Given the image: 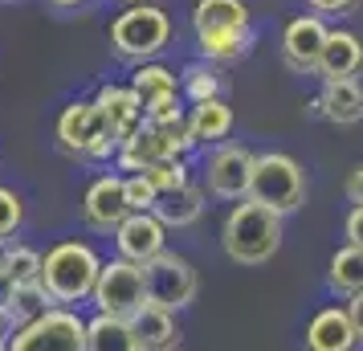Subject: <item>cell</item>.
Returning a JSON list of instances; mask_svg holds the SVG:
<instances>
[{
    "label": "cell",
    "mask_w": 363,
    "mask_h": 351,
    "mask_svg": "<svg viewBox=\"0 0 363 351\" xmlns=\"http://www.w3.org/2000/svg\"><path fill=\"white\" fill-rule=\"evenodd\" d=\"M192 29H196L200 57L213 62V66L241 62L249 53V41H253L245 0H196V9H192Z\"/></svg>",
    "instance_id": "obj_1"
},
{
    "label": "cell",
    "mask_w": 363,
    "mask_h": 351,
    "mask_svg": "<svg viewBox=\"0 0 363 351\" xmlns=\"http://www.w3.org/2000/svg\"><path fill=\"white\" fill-rule=\"evenodd\" d=\"M220 245L237 266H265L281 245V213L241 196L225 217Z\"/></svg>",
    "instance_id": "obj_2"
},
{
    "label": "cell",
    "mask_w": 363,
    "mask_h": 351,
    "mask_svg": "<svg viewBox=\"0 0 363 351\" xmlns=\"http://www.w3.org/2000/svg\"><path fill=\"white\" fill-rule=\"evenodd\" d=\"M102 257L86 241H57L45 257H41V286L53 294V302H86L94 294Z\"/></svg>",
    "instance_id": "obj_3"
},
{
    "label": "cell",
    "mask_w": 363,
    "mask_h": 351,
    "mask_svg": "<svg viewBox=\"0 0 363 351\" xmlns=\"http://www.w3.org/2000/svg\"><path fill=\"white\" fill-rule=\"evenodd\" d=\"M249 201L274 208L281 217H290L302 208L306 201V172L294 155L286 151H265V155H253V172H249Z\"/></svg>",
    "instance_id": "obj_4"
},
{
    "label": "cell",
    "mask_w": 363,
    "mask_h": 351,
    "mask_svg": "<svg viewBox=\"0 0 363 351\" xmlns=\"http://www.w3.org/2000/svg\"><path fill=\"white\" fill-rule=\"evenodd\" d=\"M167 41H172V21L164 9H151L147 0L118 13L111 25V50L118 62H135V66L151 62L155 53H164Z\"/></svg>",
    "instance_id": "obj_5"
},
{
    "label": "cell",
    "mask_w": 363,
    "mask_h": 351,
    "mask_svg": "<svg viewBox=\"0 0 363 351\" xmlns=\"http://www.w3.org/2000/svg\"><path fill=\"white\" fill-rule=\"evenodd\" d=\"M57 147L74 155V160H106V155H115L118 151V139L111 131V123L106 115L99 111V102H69L66 111L57 115Z\"/></svg>",
    "instance_id": "obj_6"
},
{
    "label": "cell",
    "mask_w": 363,
    "mask_h": 351,
    "mask_svg": "<svg viewBox=\"0 0 363 351\" xmlns=\"http://www.w3.org/2000/svg\"><path fill=\"white\" fill-rule=\"evenodd\" d=\"M13 351H86V323L62 302L9 335Z\"/></svg>",
    "instance_id": "obj_7"
},
{
    "label": "cell",
    "mask_w": 363,
    "mask_h": 351,
    "mask_svg": "<svg viewBox=\"0 0 363 351\" xmlns=\"http://www.w3.org/2000/svg\"><path fill=\"white\" fill-rule=\"evenodd\" d=\"M143 286H147V302H160L167 311H184L196 299L200 278L196 266L172 250H160L151 262H143Z\"/></svg>",
    "instance_id": "obj_8"
},
{
    "label": "cell",
    "mask_w": 363,
    "mask_h": 351,
    "mask_svg": "<svg viewBox=\"0 0 363 351\" xmlns=\"http://www.w3.org/2000/svg\"><path fill=\"white\" fill-rule=\"evenodd\" d=\"M94 306L106 315H135L143 302H147V286H143V266L115 257V262H102L99 282H94Z\"/></svg>",
    "instance_id": "obj_9"
},
{
    "label": "cell",
    "mask_w": 363,
    "mask_h": 351,
    "mask_svg": "<svg viewBox=\"0 0 363 351\" xmlns=\"http://www.w3.org/2000/svg\"><path fill=\"white\" fill-rule=\"evenodd\" d=\"M249 172H253V151L245 143H220L208 160L204 188L216 201H241L249 188Z\"/></svg>",
    "instance_id": "obj_10"
},
{
    "label": "cell",
    "mask_w": 363,
    "mask_h": 351,
    "mask_svg": "<svg viewBox=\"0 0 363 351\" xmlns=\"http://www.w3.org/2000/svg\"><path fill=\"white\" fill-rule=\"evenodd\" d=\"M131 90L139 94V102H143V118H172L180 115V78L172 74L167 66H155V62H139V69H135L131 78Z\"/></svg>",
    "instance_id": "obj_11"
},
{
    "label": "cell",
    "mask_w": 363,
    "mask_h": 351,
    "mask_svg": "<svg viewBox=\"0 0 363 351\" xmlns=\"http://www.w3.org/2000/svg\"><path fill=\"white\" fill-rule=\"evenodd\" d=\"M323 41H327V21L318 13H306V17H294L281 33V62L294 74H314L318 69V53H323Z\"/></svg>",
    "instance_id": "obj_12"
},
{
    "label": "cell",
    "mask_w": 363,
    "mask_h": 351,
    "mask_svg": "<svg viewBox=\"0 0 363 351\" xmlns=\"http://www.w3.org/2000/svg\"><path fill=\"white\" fill-rule=\"evenodd\" d=\"M167 225L151 208H139V213H127L123 225L115 229V245H118V257H127V262H151L160 250H167Z\"/></svg>",
    "instance_id": "obj_13"
},
{
    "label": "cell",
    "mask_w": 363,
    "mask_h": 351,
    "mask_svg": "<svg viewBox=\"0 0 363 351\" xmlns=\"http://www.w3.org/2000/svg\"><path fill=\"white\" fill-rule=\"evenodd\" d=\"M131 213L127 204V188H123V176H99L94 184L86 188L82 201V221L94 229V233H115L123 217Z\"/></svg>",
    "instance_id": "obj_14"
},
{
    "label": "cell",
    "mask_w": 363,
    "mask_h": 351,
    "mask_svg": "<svg viewBox=\"0 0 363 351\" xmlns=\"http://www.w3.org/2000/svg\"><path fill=\"white\" fill-rule=\"evenodd\" d=\"M167 155H184V147L164 131V127H155V123H147V118H143V127L127 135V139L118 143V151H115L118 167H127V172H143V167L160 164V160H167Z\"/></svg>",
    "instance_id": "obj_15"
},
{
    "label": "cell",
    "mask_w": 363,
    "mask_h": 351,
    "mask_svg": "<svg viewBox=\"0 0 363 351\" xmlns=\"http://www.w3.org/2000/svg\"><path fill=\"white\" fill-rule=\"evenodd\" d=\"M314 115H323L335 127H355V123H363L359 78H323V90L314 99Z\"/></svg>",
    "instance_id": "obj_16"
},
{
    "label": "cell",
    "mask_w": 363,
    "mask_h": 351,
    "mask_svg": "<svg viewBox=\"0 0 363 351\" xmlns=\"http://www.w3.org/2000/svg\"><path fill=\"white\" fill-rule=\"evenodd\" d=\"M131 318V331L139 351H172L180 347V323H176V311H167L160 302H143Z\"/></svg>",
    "instance_id": "obj_17"
},
{
    "label": "cell",
    "mask_w": 363,
    "mask_h": 351,
    "mask_svg": "<svg viewBox=\"0 0 363 351\" xmlns=\"http://www.w3.org/2000/svg\"><path fill=\"white\" fill-rule=\"evenodd\" d=\"M363 69V41L351 29H327L323 53H318V78H359Z\"/></svg>",
    "instance_id": "obj_18"
},
{
    "label": "cell",
    "mask_w": 363,
    "mask_h": 351,
    "mask_svg": "<svg viewBox=\"0 0 363 351\" xmlns=\"http://www.w3.org/2000/svg\"><path fill=\"white\" fill-rule=\"evenodd\" d=\"M204 201H208V188L188 180V184L172 188V192H160L155 204H151V213L164 221L167 229H188V225H196L204 217Z\"/></svg>",
    "instance_id": "obj_19"
},
{
    "label": "cell",
    "mask_w": 363,
    "mask_h": 351,
    "mask_svg": "<svg viewBox=\"0 0 363 351\" xmlns=\"http://www.w3.org/2000/svg\"><path fill=\"white\" fill-rule=\"evenodd\" d=\"M359 343V335L351 327L347 306H323L306 327V347L311 351H351Z\"/></svg>",
    "instance_id": "obj_20"
},
{
    "label": "cell",
    "mask_w": 363,
    "mask_h": 351,
    "mask_svg": "<svg viewBox=\"0 0 363 351\" xmlns=\"http://www.w3.org/2000/svg\"><path fill=\"white\" fill-rule=\"evenodd\" d=\"M94 102H99V111L106 115V123H111V131H115L118 143L131 131L143 127V102H139V94H135L131 86H102L99 94H94Z\"/></svg>",
    "instance_id": "obj_21"
},
{
    "label": "cell",
    "mask_w": 363,
    "mask_h": 351,
    "mask_svg": "<svg viewBox=\"0 0 363 351\" xmlns=\"http://www.w3.org/2000/svg\"><path fill=\"white\" fill-rule=\"evenodd\" d=\"M188 127H192V139H196V143H225L229 131H233V106L220 99V94H216V99L192 102Z\"/></svg>",
    "instance_id": "obj_22"
},
{
    "label": "cell",
    "mask_w": 363,
    "mask_h": 351,
    "mask_svg": "<svg viewBox=\"0 0 363 351\" xmlns=\"http://www.w3.org/2000/svg\"><path fill=\"white\" fill-rule=\"evenodd\" d=\"M86 351H139L131 318L99 311V315L86 323Z\"/></svg>",
    "instance_id": "obj_23"
},
{
    "label": "cell",
    "mask_w": 363,
    "mask_h": 351,
    "mask_svg": "<svg viewBox=\"0 0 363 351\" xmlns=\"http://www.w3.org/2000/svg\"><path fill=\"white\" fill-rule=\"evenodd\" d=\"M50 306H57V302H53V294L41 282H17L13 286V299L4 306V318H9L13 331H17V327H25V323L37 318L41 311H50Z\"/></svg>",
    "instance_id": "obj_24"
},
{
    "label": "cell",
    "mask_w": 363,
    "mask_h": 351,
    "mask_svg": "<svg viewBox=\"0 0 363 351\" xmlns=\"http://www.w3.org/2000/svg\"><path fill=\"white\" fill-rule=\"evenodd\" d=\"M327 282H330V290L343 294V299H351L355 290H363V250L359 245L347 241L343 250H335L330 269H327Z\"/></svg>",
    "instance_id": "obj_25"
},
{
    "label": "cell",
    "mask_w": 363,
    "mask_h": 351,
    "mask_svg": "<svg viewBox=\"0 0 363 351\" xmlns=\"http://www.w3.org/2000/svg\"><path fill=\"white\" fill-rule=\"evenodd\" d=\"M180 94L188 102H200V99H216L220 94V78H216V66L213 62H192V66L184 69V78H180Z\"/></svg>",
    "instance_id": "obj_26"
},
{
    "label": "cell",
    "mask_w": 363,
    "mask_h": 351,
    "mask_svg": "<svg viewBox=\"0 0 363 351\" xmlns=\"http://www.w3.org/2000/svg\"><path fill=\"white\" fill-rule=\"evenodd\" d=\"M0 266L13 274V282H41V253L29 245H9Z\"/></svg>",
    "instance_id": "obj_27"
},
{
    "label": "cell",
    "mask_w": 363,
    "mask_h": 351,
    "mask_svg": "<svg viewBox=\"0 0 363 351\" xmlns=\"http://www.w3.org/2000/svg\"><path fill=\"white\" fill-rule=\"evenodd\" d=\"M143 176L155 184V192H172V188H180V184L192 180V176H188V164H184V155H167V160H160V164L143 167Z\"/></svg>",
    "instance_id": "obj_28"
},
{
    "label": "cell",
    "mask_w": 363,
    "mask_h": 351,
    "mask_svg": "<svg viewBox=\"0 0 363 351\" xmlns=\"http://www.w3.org/2000/svg\"><path fill=\"white\" fill-rule=\"evenodd\" d=\"M21 221H25V204L13 188H0V245L9 241V237H17Z\"/></svg>",
    "instance_id": "obj_29"
},
{
    "label": "cell",
    "mask_w": 363,
    "mask_h": 351,
    "mask_svg": "<svg viewBox=\"0 0 363 351\" xmlns=\"http://www.w3.org/2000/svg\"><path fill=\"white\" fill-rule=\"evenodd\" d=\"M123 188H127V204H131V213H139V208H151V204H155V196H160V192H155V184H151L143 172L127 176V180H123Z\"/></svg>",
    "instance_id": "obj_30"
},
{
    "label": "cell",
    "mask_w": 363,
    "mask_h": 351,
    "mask_svg": "<svg viewBox=\"0 0 363 351\" xmlns=\"http://www.w3.org/2000/svg\"><path fill=\"white\" fill-rule=\"evenodd\" d=\"M318 17H343V13H351L355 9V0H306Z\"/></svg>",
    "instance_id": "obj_31"
},
{
    "label": "cell",
    "mask_w": 363,
    "mask_h": 351,
    "mask_svg": "<svg viewBox=\"0 0 363 351\" xmlns=\"http://www.w3.org/2000/svg\"><path fill=\"white\" fill-rule=\"evenodd\" d=\"M343 233H347V241H351V245H359V250H363V204H355V208L347 213Z\"/></svg>",
    "instance_id": "obj_32"
},
{
    "label": "cell",
    "mask_w": 363,
    "mask_h": 351,
    "mask_svg": "<svg viewBox=\"0 0 363 351\" xmlns=\"http://www.w3.org/2000/svg\"><path fill=\"white\" fill-rule=\"evenodd\" d=\"M347 315H351V327H355V335H359V343H363V290H355V294H351V302H347Z\"/></svg>",
    "instance_id": "obj_33"
},
{
    "label": "cell",
    "mask_w": 363,
    "mask_h": 351,
    "mask_svg": "<svg viewBox=\"0 0 363 351\" xmlns=\"http://www.w3.org/2000/svg\"><path fill=\"white\" fill-rule=\"evenodd\" d=\"M347 201L351 204H363V164L347 176Z\"/></svg>",
    "instance_id": "obj_34"
},
{
    "label": "cell",
    "mask_w": 363,
    "mask_h": 351,
    "mask_svg": "<svg viewBox=\"0 0 363 351\" xmlns=\"http://www.w3.org/2000/svg\"><path fill=\"white\" fill-rule=\"evenodd\" d=\"M13 274H9V269L0 266V311H4V306H9V299H13Z\"/></svg>",
    "instance_id": "obj_35"
},
{
    "label": "cell",
    "mask_w": 363,
    "mask_h": 351,
    "mask_svg": "<svg viewBox=\"0 0 363 351\" xmlns=\"http://www.w3.org/2000/svg\"><path fill=\"white\" fill-rule=\"evenodd\" d=\"M9 335H13V323L4 318V311H0V347H9Z\"/></svg>",
    "instance_id": "obj_36"
},
{
    "label": "cell",
    "mask_w": 363,
    "mask_h": 351,
    "mask_svg": "<svg viewBox=\"0 0 363 351\" xmlns=\"http://www.w3.org/2000/svg\"><path fill=\"white\" fill-rule=\"evenodd\" d=\"M53 9H82L86 0H50Z\"/></svg>",
    "instance_id": "obj_37"
},
{
    "label": "cell",
    "mask_w": 363,
    "mask_h": 351,
    "mask_svg": "<svg viewBox=\"0 0 363 351\" xmlns=\"http://www.w3.org/2000/svg\"><path fill=\"white\" fill-rule=\"evenodd\" d=\"M123 4H143V0H123Z\"/></svg>",
    "instance_id": "obj_38"
}]
</instances>
